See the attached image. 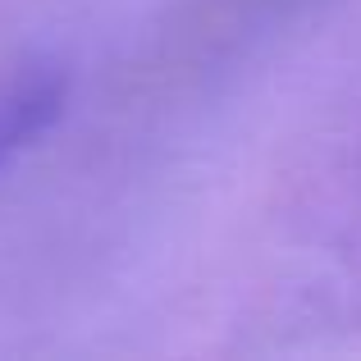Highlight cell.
<instances>
[{"instance_id":"1","label":"cell","mask_w":361,"mask_h":361,"mask_svg":"<svg viewBox=\"0 0 361 361\" xmlns=\"http://www.w3.org/2000/svg\"><path fill=\"white\" fill-rule=\"evenodd\" d=\"M64 106V78L51 64H23L0 78V169L32 147Z\"/></svg>"}]
</instances>
